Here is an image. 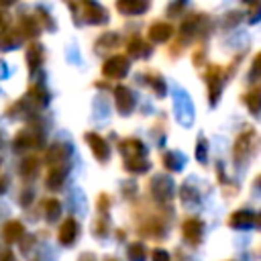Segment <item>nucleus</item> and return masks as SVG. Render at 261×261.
Instances as JSON below:
<instances>
[{
	"mask_svg": "<svg viewBox=\"0 0 261 261\" xmlns=\"http://www.w3.org/2000/svg\"><path fill=\"white\" fill-rule=\"evenodd\" d=\"M102 71H104L106 77L120 80V77H124L126 71H128V59H126L124 55H114V57H110V59L104 63Z\"/></svg>",
	"mask_w": 261,
	"mask_h": 261,
	"instance_id": "f257e3e1",
	"label": "nucleus"
},
{
	"mask_svg": "<svg viewBox=\"0 0 261 261\" xmlns=\"http://www.w3.org/2000/svg\"><path fill=\"white\" fill-rule=\"evenodd\" d=\"M114 102H116V108L120 114H126L133 110L135 106V100H133V92L124 86H116L114 88Z\"/></svg>",
	"mask_w": 261,
	"mask_h": 261,
	"instance_id": "f03ea898",
	"label": "nucleus"
},
{
	"mask_svg": "<svg viewBox=\"0 0 261 261\" xmlns=\"http://www.w3.org/2000/svg\"><path fill=\"white\" fill-rule=\"evenodd\" d=\"M181 232H184V239L192 245H198L202 241V232H204V224L198 220V218H190L184 222L181 226Z\"/></svg>",
	"mask_w": 261,
	"mask_h": 261,
	"instance_id": "7ed1b4c3",
	"label": "nucleus"
},
{
	"mask_svg": "<svg viewBox=\"0 0 261 261\" xmlns=\"http://www.w3.org/2000/svg\"><path fill=\"white\" fill-rule=\"evenodd\" d=\"M86 141L90 143L92 153L98 157V161H106V159L110 157V149H108L106 141H104L100 135H96V133H88V135H86Z\"/></svg>",
	"mask_w": 261,
	"mask_h": 261,
	"instance_id": "20e7f679",
	"label": "nucleus"
},
{
	"mask_svg": "<svg viewBox=\"0 0 261 261\" xmlns=\"http://www.w3.org/2000/svg\"><path fill=\"white\" fill-rule=\"evenodd\" d=\"M120 151L124 153L126 161L143 159V155H145V147H143V143L137 141V139H126V141H122V143H120Z\"/></svg>",
	"mask_w": 261,
	"mask_h": 261,
	"instance_id": "39448f33",
	"label": "nucleus"
},
{
	"mask_svg": "<svg viewBox=\"0 0 261 261\" xmlns=\"http://www.w3.org/2000/svg\"><path fill=\"white\" fill-rule=\"evenodd\" d=\"M69 155L67 145H51L47 151V165L49 167H61L65 163V157Z\"/></svg>",
	"mask_w": 261,
	"mask_h": 261,
	"instance_id": "423d86ee",
	"label": "nucleus"
},
{
	"mask_svg": "<svg viewBox=\"0 0 261 261\" xmlns=\"http://www.w3.org/2000/svg\"><path fill=\"white\" fill-rule=\"evenodd\" d=\"M171 33H173V29H171V24H167V22H153L151 27H149V39L151 41H155V43H163V41H167L169 37H171Z\"/></svg>",
	"mask_w": 261,
	"mask_h": 261,
	"instance_id": "0eeeda50",
	"label": "nucleus"
},
{
	"mask_svg": "<svg viewBox=\"0 0 261 261\" xmlns=\"http://www.w3.org/2000/svg\"><path fill=\"white\" fill-rule=\"evenodd\" d=\"M77 237V222L73 218H65V222L59 228V243L61 245H71Z\"/></svg>",
	"mask_w": 261,
	"mask_h": 261,
	"instance_id": "6e6552de",
	"label": "nucleus"
},
{
	"mask_svg": "<svg viewBox=\"0 0 261 261\" xmlns=\"http://www.w3.org/2000/svg\"><path fill=\"white\" fill-rule=\"evenodd\" d=\"M253 222H255V214L249 212V210H239V212H234V214L228 218V224H230L232 228H247V226H251Z\"/></svg>",
	"mask_w": 261,
	"mask_h": 261,
	"instance_id": "1a4fd4ad",
	"label": "nucleus"
},
{
	"mask_svg": "<svg viewBox=\"0 0 261 261\" xmlns=\"http://www.w3.org/2000/svg\"><path fill=\"white\" fill-rule=\"evenodd\" d=\"M22 232H24V228H22V224L18 220H10L2 228V237H4L6 243H16L22 237Z\"/></svg>",
	"mask_w": 261,
	"mask_h": 261,
	"instance_id": "9d476101",
	"label": "nucleus"
},
{
	"mask_svg": "<svg viewBox=\"0 0 261 261\" xmlns=\"http://www.w3.org/2000/svg\"><path fill=\"white\" fill-rule=\"evenodd\" d=\"M151 192H153V196H157V198H169L171 196V181L167 179V177H155L153 179V184H151Z\"/></svg>",
	"mask_w": 261,
	"mask_h": 261,
	"instance_id": "9b49d317",
	"label": "nucleus"
},
{
	"mask_svg": "<svg viewBox=\"0 0 261 261\" xmlns=\"http://www.w3.org/2000/svg\"><path fill=\"white\" fill-rule=\"evenodd\" d=\"M63 179H65V167H63V165H61V167H49V173H47V186H49L51 190L61 188Z\"/></svg>",
	"mask_w": 261,
	"mask_h": 261,
	"instance_id": "f8f14e48",
	"label": "nucleus"
},
{
	"mask_svg": "<svg viewBox=\"0 0 261 261\" xmlns=\"http://www.w3.org/2000/svg\"><path fill=\"white\" fill-rule=\"evenodd\" d=\"M39 141L33 137L31 130H20L16 137H14V149H29V147H35Z\"/></svg>",
	"mask_w": 261,
	"mask_h": 261,
	"instance_id": "ddd939ff",
	"label": "nucleus"
},
{
	"mask_svg": "<svg viewBox=\"0 0 261 261\" xmlns=\"http://www.w3.org/2000/svg\"><path fill=\"white\" fill-rule=\"evenodd\" d=\"M116 8L124 14H141L149 8V4L147 2H118Z\"/></svg>",
	"mask_w": 261,
	"mask_h": 261,
	"instance_id": "4468645a",
	"label": "nucleus"
},
{
	"mask_svg": "<svg viewBox=\"0 0 261 261\" xmlns=\"http://www.w3.org/2000/svg\"><path fill=\"white\" fill-rule=\"evenodd\" d=\"M84 8L88 10V12H86V16H88V20H90V22H106V12H104L98 4L86 2V4H84Z\"/></svg>",
	"mask_w": 261,
	"mask_h": 261,
	"instance_id": "2eb2a0df",
	"label": "nucleus"
},
{
	"mask_svg": "<svg viewBox=\"0 0 261 261\" xmlns=\"http://www.w3.org/2000/svg\"><path fill=\"white\" fill-rule=\"evenodd\" d=\"M27 61L31 69H37L43 63V47L41 45H31L27 51Z\"/></svg>",
	"mask_w": 261,
	"mask_h": 261,
	"instance_id": "dca6fc26",
	"label": "nucleus"
},
{
	"mask_svg": "<svg viewBox=\"0 0 261 261\" xmlns=\"http://www.w3.org/2000/svg\"><path fill=\"white\" fill-rule=\"evenodd\" d=\"M20 33L27 35V37H37L39 35V22L33 16L20 18Z\"/></svg>",
	"mask_w": 261,
	"mask_h": 261,
	"instance_id": "f3484780",
	"label": "nucleus"
},
{
	"mask_svg": "<svg viewBox=\"0 0 261 261\" xmlns=\"http://www.w3.org/2000/svg\"><path fill=\"white\" fill-rule=\"evenodd\" d=\"M251 139H253V133H251V130H247L245 135L239 137V141H237V145H234V159H237V161H243V151L249 149Z\"/></svg>",
	"mask_w": 261,
	"mask_h": 261,
	"instance_id": "a211bd4d",
	"label": "nucleus"
},
{
	"mask_svg": "<svg viewBox=\"0 0 261 261\" xmlns=\"http://www.w3.org/2000/svg\"><path fill=\"white\" fill-rule=\"evenodd\" d=\"M59 214H61V204L55 198H49L45 202V216H47V220H55Z\"/></svg>",
	"mask_w": 261,
	"mask_h": 261,
	"instance_id": "6ab92c4d",
	"label": "nucleus"
},
{
	"mask_svg": "<svg viewBox=\"0 0 261 261\" xmlns=\"http://www.w3.org/2000/svg\"><path fill=\"white\" fill-rule=\"evenodd\" d=\"M128 53H130V57H139V55H145V53H149V47H145L143 39L135 37V39L128 43Z\"/></svg>",
	"mask_w": 261,
	"mask_h": 261,
	"instance_id": "aec40b11",
	"label": "nucleus"
},
{
	"mask_svg": "<svg viewBox=\"0 0 261 261\" xmlns=\"http://www.w3.org/2000/svg\"><path fill=\"white\" fill-rule=\"evenodd\" d=\"M145 257H147V251L141 243H130L128 245V259L130 261H145Z\"/></svg>",
	"mask_w": 261,
	"mask_h": 261,
	"instance_id": "412c9836",
	"label": "nucleus"
},
{
	"mask_svg": "<svg viewBox=\"0 0 261 261\" xmlns=\"http://www.w3.org/2000/svg\"><path fill=\"white\" fill-rule=\"evenodd\" d=\"M37 167H39V161H37L35 157H27V159L20 163V173H22L24 177H31V175H35Z\"/></svg>",
	"mask_w": 261,
	"mask_h": 261,
	"instance_id": "4be33fe9",
	"label": "nucleus"
},
{
	"mask_svg": "<svg viewBox=\"0 0 261 261\" xmlns=\"http://www.w3.org/2000/svg\"><path fill=\"white\" fill-rule=\"evenodd\" d=\"M163 161H165V165H167L169 169H173V171H175V169H181V165H184V163H181L184 157H181L179 153H165V155H163Z\"/></svg>",
	"mask_w": 261,
	"mask_h": 261,
	"instance_id": "5701e85b",
	"label": "nucleus"
},
{
	"mask_svg": "<svg viewBox=\"0 0 261 261\" xmlns=\"http://www.w3.org/2000/svg\"><path fill=\"white\" fill-rule=\"evenodd\" d=\"M245 102H247L249 110H251L253 114H257V112H259V90H251V92L245 96Z\"/></svg>",
	"mask_w": 261,
	"mask_h": 261,
	"instance_id": "b1692460",
	"label": "nucleus"
},
{
	"mask_svg": "<svg viewBox=\"0 0 261 261\" xmlns=\"http://www.w3.org/2000/svg\"><path fill=\"white\" fill-rule=\"evenodd\" d=\"M147 82H149V86L155 88V94H157V96H163V94H165V84H163V80H161L159 75L149 73V75H147Z\"/></svg>",
	"mask_w": 261,
	"mask_h": 261,
	"instance_id": "393cba45",
	"label": "nucleus"
},
{
	"mask_svg": "<svg viewBox=\"0 0 261 261\" xmlns=\"http://www.w3.org/2000/svg\"><path fill=\"white\" fill-rule=\"evenodd\" d=\"M124 167H126L128 171H133V173H143V171L149 169V163H147L145 159H135V161H126Z\"/></svg>",
	"mask_w": 261,
	"mask_h": 261,
	"instance_id": "a878e982",
	"label": "nucleus"
},
{
	"mask_svg": "<svg viewBox=\"0 0 261 261\" xmlns=\"http://www.w3.org/2000/svg\"><path fill=\"white\" fill-rule=\"evenodd\" d=\"M16 43H18V37H16V35H12V33H8V35H2V37H0V49H4V51L12 49Z\"/></svg>",
	"mask_w": 261,
	"mask_h": 261,
	"instance_id": "bb28decb",
	"label": "nucleus"
},
{
	"mask_svg": "<svg viewBox=\"0 0 261 261\" xmlns=\"http://www.w3.org/2000/svg\"><path fill=\"white\" fill-rule=\"evenodd\" d=\"M179 196H181V200L184 202H192V200H198V194L190 188V186H184L181 190H179Z\"/></svg>",
	"mask_w": 261,
	"mask_h": 261,
	"instance_id": "cd10ccee",
	"label": "nucleus"
},
{
	"mask_svg": "<svg viewBox=\"0 0 261 261\" xmlns=\"http://www.w3.org/2000/svg\"><path fill=\"white\" fill-rule=\"evenodd\" d=\"M153 261H169V253L163 249H155L153 251Z\"/></svg>",
	"mask_w": 261,
	"mask_h": 261,
	"instance_id": "c85d7f7f",
	"label": "nucleus"
},
{
	"mask_svg": "<svg viewBox=\"0 0 261 261\" xmlns=\"http://www.w3.org/2000/svg\"><path fill=\"white\" fill-rule=\"evenodd\" d=\"M198 159L200 161H206V141L204 139L200 141V147H198Z\"/></svg>",
	"mask_w": 261,
	"mask_h": 261,
	"instance_id": "c756f323",
	"label": "nucleus"
},
{
	"mask_svg": "<svg viewBox=\"0 0 261 261\" xmlns=\"http://www.w3.org/2000/svg\"><path fill=\"white\" fill-rule=\"evenodd\" d=\"M14 259V255H12V251H4L2 255H0V261H12Z\"/></svg>",
	"mask_w": 261,
	"mask_h": 261,
	"instance_id": "7c9ffc66",
	"label": "nucleus"
},
{
	"mask_svg": "<svg viewBox=\"0 0 261 261\" xmlns=\"http://www.w3.org/2000/svg\"><path fill=\"white\" fill-rule=\"evenodd\" d=\"M4 29H6V16H4V14H0V37L4 35Z\"/></svg>",
	"mask_w": 261,
	"mask_h": 261,
	"instance_id": "2f4dec72",
	"label": "nucleus"
},
{
	"mask_svg": "<svg viewBox=\"0 0 261 261\" xmlns=\"http://www.w3.org/2000/svg\"><path fill=\"white\" fill-rule=\"evenodd\" d=\"M6 186H8L6 177H0V194H2V192H6Z\"/></svg>",
	"mask_w": 261,
	"mask_h": 261,
	"instance_id": "473e14b6",
	"label": "nucleus"
},
{
	"mask_svg": "<svg viewBox=\"0 0 261 261\" xmlns=\"http://www.w3.org/2000/svg\"><path fill=\"white\" fill-rule=\"evenodd\" d=\"M80 261H94V255H92V253H84V255L80 257Z\"/></svg>",
	"mask_w": 261,
	"mask_h": 261,
	"instance_id": "72a5a7b5",
	"label": "nucleus"
}]
</instances>
